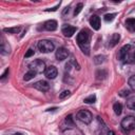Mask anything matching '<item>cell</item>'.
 <instances>
[{
    "instance_id": "1",
    "label": "cell",
    "mask_w": 135,
    "mask_h": 135,
    "mask_svg": "<svg viewBox=\"0 0 135 135\" xmlns=\"http://www.w3.org/2000/svg\"><path fill=\"white\" fill-rule=\"evenodd\" d=\"M90 32L85 28L81 30L76 37L79 47L85 55H90Z\"/></svg>"
},
{
    "instance_id": "2",
    "label": "cell",
    "mask_w": 135,
    "mask_h": 135,
    "mask_svg": "<svg viewBox=\"0 0 135 135\" xmlns=\"http://www.w3.org/2000/svg\"><path fill=\"white\" fill-rule=\"evenodd\" d=\"M120 126H121V129L123 130V132H126V133L133 131L135 129V117L134 116H126L121 120Z\"/></svg>"
},
{
    "instance_id": "3",
    "label": "cell",
    "mask_w": 135,
    "mask_h": 135,
    "mask_svg": "<svg viewBox=\"0 0 135 135\" xmlns=\"http://www.w3.org/2000/svg\"><path fill=\"white\" fill-rule=\"evenodd\" d=\"M28 68H30V70L34 71L36 74L43 73V72H45V70H46L45 62L42 61L41 59H36V60L32 61V62L28 64Z\"/></svg>"
},
{
    "instance_id": "4",
    "label": "cell",
    "mask_w": 135,
    "mask_h": 135,
    "mask_svg": "<svg viewBox=\"0 0 135 135\" xmlns=\"http://www.w3.org/2000/svg\"><path fill=\"white\" fill-rule=\"evenodd\" d=\"M76 117L79 121H81L82 123H85V124H89L91 123L92 119H93V115L90 111L88 110H79L76 114Z\"/></svg>"
},
{
    "instance_id": "5",
    "label": "cell",
    "mask_w": 135,
    "mask_h": 135,
    "mask_svg": "<svg viewBox=\"0 0 135 135\" xmlns=\"http://www.w3.org/2000/svg\"><path fill=\"white\" fill-rule=\"evenodd\" d=\"M38 46V50L41 52V53H51L52 51H54V43L50 40H46V39H43V40H40L37 44Z\"/></svg>"
},
{
    "instance_id": "6",
    "label": "cell",
    "mask_w": 135,
    "mask_h": 135,
    "mask_svg": "<svg viewBox=\"0 0 135 135\" xmlns=\"http://www.w3.org/2000/svg\"><path fill=\"white\" fill-rule=\"evenodd\" d=\"M130 45L129 44H127V45H123L121 49H120V51H119V53H118V58H119V60L120 61H128V59H129V51H130Z\"/></svg>"
},
{
    "instance_id": "7",
    "label": "cell",
    "mask_w": 135,
    "mask_h": 135,
    "mask_svg": "<svg viewBox=\"0 0 135 135\" xmlns=\"http://www.w3.org/2000/svg\"><path fill=\"white\" fill-rule=\"evenodd\" d=\"M61 32L65 37H72L76 32V27L70 24H64L61 28Z\"/></svg>"
},
{
    "instance_id": "8",
    "label": "cell",
    "mask_w": 135,
    "mask_h": 135,
    "mask_svg": "<svg viewBox=\"0 0 135 135\" xmlns=\"http://www.w3.org/2000/svg\"><path fill=\"white\" fill-rule=\"evenodd\" d=\"M44 74H45L46 78H49V79H54V78H56V76L58 75V71H57V69H56L54 65H50V66L46 68Z\"/></svg>"
},
{
    "instance_id": "9",
    "label": "cell",
    "mask_w": 135,
    "mask_h": 135,
    "mask_svg": "<svg viewBox=\"0 0 135 135\" xmlns=\"http://www.w3.org/2000/svg\"><path fill=\"white\" fill-rule=\"evenodd\" d=\"M34 88L37 89L38 91L46 92V91H49V89H50V84H49L45 80H40V81H37L36 83H34Z\"/></svg>"
},
{
    "instance_id": "10",
    "label": "cell",
    "mask_w": 135,
    "mask_h": 135,
    "mask_svg": "<svg viewBox=\"0 0 135 135\" xmlns=\"http://www.w3.org/2000/svg\"><path fill=\"white\" fill-rule=\"evenodd\" d=\"M56 58L58 60H64L68 56H69V51L65 49V47H58V50L56 51V54H55Z\"/></svg>"
},
{
    "instance_id": "11",
    "label": "cell",
    "mask_w": 135,
    "mask_h": 135,
    "mask_svg": "<svg viewBox=\"0 0 135 135\" xmlns=\"http://www.w3.org/2000/svg\"><path fill=\"white\" fill-rule=\"evenodd\" d=\"M90 25L93 27V30L98 31L100 28V18L98 16H96V15L92 16L90 18Z\"/></svg>"
},
{
    "instance_id": "12",
    "label": "cell",
    "mask_w": 135,
    "mask_h": 135,
    "mask_svg": "<svg viewBox=\"0 0 135 135\" xmlns=\"http://www.w3.org/2000/svg\"><path fill=\"white\" fill-rule=\"evenodd\" d=\"M44 30H46V31H50V32H53V31H55L56 28H57V21L56 20H47V21H45L44 22Z\"/></svg>"
},
{
    "instance_id": "13",
    "label": "cell",
    "mask_w": 135,
    "mask_h": 135,
    "mask_svg": "<svg viewBox=\"0 0 135 135\" xmlns=\"http://www.w3.org/2000/svg\"><path fill=\"white\" fill-rule=\"evenodd\" d=\"M126 27L130 32H135V18H128L126 20Z\"/></svg>"
},
{
    "instance_id": "14",
    "label": "cell",
    "mask_w": 135,
    "mask_h": 135,
    "mask_svg": "<svg viewBox=\"0 0 135 135\" xmlns=\"http://www.w3.org/2000/svg\"><path fill=\"white\" fill-rule=\"evenodd\" d=\"M0 52H1L2 55H7V54H9V52H11L9 45L5 43V41H4L3 38H2V42H1V46H0Z\"/></svg>"
},
{
    "instance_id": "15",
    "label": "cell",
    "mask_w": 135,
    "mask_h": 135,
    "mask_svg": "<svg viewBox=\"0 0 135 135\" xmlns=\"http://www.w3.org/2000/svg\"><path fill=\"white\" fill-rule=\"evenodd\" d=\"M119 39H120L119 34H113L111 37V40H110V46H115L119 42Z\"/></svg>"
},
{
    "instance_id": "16",
    "label": "cell",
    "mask_w": 135,
    "mask_h": 135,
    "mask_svg": "<svg viewBox=\"0 0 135 135\" xmlns=\"http://www.w3.org/2000/svg\"><path fill=\"white\" fill-rule=\"evenodd\" d=\"M127 107H128V109L135 111V96L131 97L127 100Z\"/></svg>"
},
{
    "instance_id": "17",
    "label": "cell",
    "mask_w": 135,
    "mask_h": 135,
    "mask_svg": "<svg viewBox=\"0 0 135 135\" xmlns=\"http://www.w3.org/2000/svg\"><path fill=\"white\" fill-rule=\"evenodd\" d=\"M113 110H114V113H115L116 115H120L121 112H122V105H121V103H119V102L114 103Z\"/></svg>"
},
{
    "instance_id": "18",
    "label": "cell",
    "mask_w": 135,
    "mask_h": 135,
    "mask_svg": "<svg viewBox=\"0 0 135 135\" xmlns=\"http://www.w3.org/2000/svg\"><path fill=\"white\" fill-rule=\"evenodd\" d=\"M5 33H9V34H17L20 31V26H14V27H5L3 30Z\"/></svg>"
},
{
    "instance_id": "19",
    "label": "cell",
    "mask_w": 135,
    "mask_h": 135,
    "mask_svg": "<svg viewBox=\"0 0 135 135\" xmlns=\"http://www.w3.org/2000/svg\"><path fill=\"white\" fill-rule=\"evenodd\" d=\"M36 76V73L34 72V71H32V70H30V71H27L26 73H25V75H24V77H23V79L25 80V81H28V80H31V79H33L34 77Z\"/></svg>"
},
{
    "instance_id": "20",
    "label": "cell",
    "mask_w": 135,
    "mask_h": 135,
    "mask_svg": "<svg viewBox=\"0 0 135 135\" xmlns=\"http://www.w3.org/2000/svg\"><path fill=\"white\" fill-rule=\"evenodd\" d=\"M104 59H105V57L103 55H97V56L94 57V63L97 64V65L98 64H101L104 61Z\"/></svg>"
},
{
    "instance_id": "21",
    "label": "cell",
    "mask_w": 135,
    "mask_h": 135,
    "mask_svg": "<svg viewBox=\"0 0 135 135\" xmlns=\"http://www.w3.org/2000/svg\"><path fill=\"white\" fill-rule=\"evenodd\" d=\"M115 16H116V14H115V13L107 14V15H104V21H105V22H111V21H113V20H114Z\"/></svg>"
},
{
    "instance_id": "22",
    "label": "cell",
    "mask_w": 135,
    "mask_h": 135,
    "mask_svg": "<svg viewBox=\"0 0 135 135\" xmlns=\"http://www.w3.org/2000/svg\"><path fill=\"white\" fill-rule=\"evenodd\" d=\"M96 76H97L98 79H103V78H105V76H107V71H104V70H99V71H97Z\"/></svg>"
},
{
    "instance_id": "23",
    "label": "cell",
    "mask_w": 135,
    "mask_h": 135,
    "mask_svg": "<svg viewBox=\"0 0 135 135\" xmlns=\"http://www.w3.org/2000/svg\"><path fill=\"white\" fill-rule=\"evenodd\" d=\"M83 101H84L85 103H94V102L96 101V96H95V95H90L89 97L84 98Z\"/></svg>"
},
{
    "instance_id": "24",
    "label": "cell",
    "mask_w": 135,
    "mask_h": 135,
    "mask_svg": "<svg viewBox=\"0 0 135 135\" xmlns=\"http://www.w3.org/2000/svg\"><path fill=\"white\" fill-rule=\"evenodd\" d=\"M129 85L133 91H135V75L129 78Z\"/></svg>"
},
{
    "instance_id": "25",
    "label": "cell",
    "mask_w": 135,
    "mask_h": 135,
    "mask_svg": "<svg viewBox=\"0 0 135 135\" xmlns=\"http://www.w3.org/2000/svg\"><path fill=\"white\" fill-rule=\"evenodd\" d=\"M70 94H71V92H70L69 90H64V91H62V92L59 94V98H60V99H64V98L69 97Z\"/></svg>"
},
{
    "instance_id": "26",
    "label": "cell",
    "mask_w": 135,
    "mask_h": 135,
    "mask_svg": "<svg viewBox=\"0 0 135 135\" xmlns=\"http://www.w3.org/2000/svg\"><path fill=\"white\" fill-rule=\"evenodd\" d=\"M82 3H78L77 4V6H76V8H75V11H74V16H77L80 12H81V9H82Z\"/></svg>"
},
{
    "instance_id": "27",
    "label": "cell",
    "mask_w": 135,
    "mask_h": 135,
    "mask_svg": "<svg viewBox=\"0 0 135 135\" xmlns=\"http://www.w3.org/2000/svg\"><path fill=\"white\" fill-rule=\"evenodd\" d=\"M65 122H66L68 124H71V126H74V121H73V118H72V115H69V116H66V118H65Z\"/></svg>"
},
{
    "instance_id": "28",
    "label": "cell",
    "mask_w": 135,
    "mask_h": 135,
    "mask_svg": "<svg viewBox=\"0 0 135 135\" xmlns=\"http://www.w3.org/2000/svg\"><path fill=\"white\" fill-rule=\"evenodd\" d=\"M33 55H34V50L28 49V50H27V52L25 53V58H30V57H32Z\"/></svg>"
},
{
    "instance_id": "29",
    "label": "cell",
    "mask_w": 135,
    "mask_h": 135,
    "mask_svg": "<svg viewBox=\"0 0 135 135\" xmlns=\"http://www.w3.org/2000/svg\"><path fill=\"white\" fill-rule=\"evenodd\" d=\"M8 73H9V69L7 68V69H6L5 71H4V73H3L2 75H1V80H4V79H5L6 77H7V75H8Z\"/></svg>"
},
{
    "instance_id": "30",
    "label": "cell",
    "mask_w": 135,
    "mask_h": 135,
    "mask_svg": "<svg viewBox=\"0 0 135 135\" xmlns=\"http://www.w3.org/2000/svg\"><path fill=\"white\" fill-rule=\"evenodd\" d=\"M129 94H130V92L127 90V91H123V92H121L119 95H120V96H128Z\"/></svg>"
},
{
    "instance_id": "31",
    "label": "cell",
    "mask_w": 135,
    "mask_h": 135,
    "mask_svg": "<svg viewBox=\"0 0 135 135\" xmlns=\"http://www.w3.org/2000/svg\"><path fill=\"white\" fill-rule=\"evenodd\" d=\"M58 7H59V4H57L55 7H52V8H47V9H45V11H46V12H50V11H56Z\"/></svg>"
},
{
    "instance_id": "32",
    "label": "cell",
    "mask_w": 135,
    "mask_h": 135,
    "mask_svg": "<svg viewBox=\"0 0 135 135\" xmlns=\"http://www.w3.org/2000/svg\"><path fill=\"white\" fill-rule=\"evenodd\" d=\"M66 13H69V7H65V9L63 11V15H65Z\"/></svg>"
},
{
    "instance_id": "33",
    "label": "cell",
    "mask_w": 135,
    "mask_h": 135,
    "mask_svg": "<svg viewBox=\"0 0 135 135\" xmlns=\"http://www.w3.org/2000/svg\"><path fill=\"white\" fill-rule=\"evenodd\" d=\"M13 135H22L21 133H15V134H13Z\"/></svg>"
},
{
    "instance_id": "34",
    "label": "cell",
    "mask_w": 135,
    "mask_h": 135,
    "mask_svg": "<svg viewBox=\"0 0 135 135\" xmlns=\"http://www.w3.org/2000/svg\"><path fill=\"white\" fill-rule=\"evenodd\" d=\"M134 57H135V51H134Z\"/></svg>"
}]
</instances>
